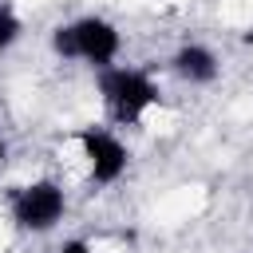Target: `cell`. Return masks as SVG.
I'll return each mask as SVG.
<instances>
[{
  "mask_svg": "<svg viewBox=\"0 0 253 253\" xmlns=\"http://www.w3.org/2000/svg\"><path fill=\"white\" fill-rule=\"evenodd\" d=\"M51 51L63 63H87L95 71L111 67L123 51V36L107 16H79L51 32Z\"/></svg>",
  "mask_w": 253,
  "mask_h": 253,
  "instance_id": "obj_1",
  "label": "cell"
},
{
  "mask_svg": "<svg viewBox=\"0 0 253 253\" xmlns=\"http://www.w3.org/2000/svg\"><path fill=\"white\" fill-rule=\"evenodd\" d=\"M95 83H99V99H103L107 115L119 126H138L146 119V111L162 103L158 83L142 67H119V63H111V67L99 71Z\"/></svg>",
  "mask_w": 253,
  "mask_h": 253,
  "instance_id": "obj_2",
  "label": "cell"
},
{
  "mask_svg": "<svg viewBox=\"0 0 253 253\" xmlns=\"http://www.w3.org/2000/svg\"><path fill=\"white\" fill-rule=\"evenodd\" d=\"M8 210H12L16 229H24V233H51L63 221V213H67V194H63V186L55 178H36V182L12 190Z\"/></svg>",
  "mask_w": 253,
  "mask_h": 253,
  "instance_id": "obj_3",
  "label": "cell"
},
{
  "mask_svg": "<svg viewBox=\"0 0 253 253\" xmlns=\"http://www.w3.org/2000/svg\"><path fill=\"white\" fill-rule=\"evenodd\" d=\"M75 142L83 150V162H87V174H91L95 186H115L126 174L130 150H126V142L111 126H95V123L91 126H79L75 130Z\"/></svg>",
  "mask_w": 253,
  "mask_h": 253,
  "instance_id": "obj_4",
  "label": "cell"
},
{
  "mask_svg": "<svg viewBox=\"0 0 253 253\" xmlns=\"http://www.w3.org/2000/svg\"><path fill=\"white\" fill-rule=\"evenodd\" d=\"M170 71H174L182 83H190V87H206V83L217 79L221 63H217L213 47H206V43H182V47L170 55Z\"/></svg>",
  "mask_w": 253,
  "mask_h": 253,
  "instance_id": "obj_5",
  "label": "cell"
},
{
  "mask_svg": "<svg viewBox=\"0 0 253 253\" xmlns=\"http://www.w3.org/2000/svg\"><path fill=\"white\" fill-rule=\"evenodd\" d=\"M20 36H24V20L16 16L12 4H0V51H8Z\"/></svg>",
  "mask_w": 253,
  "mask_h": 253,
  "instance_id": "obj_6",
  "label": "cell"
},
{
  "mask_svg": "<svg viewBox=\"0 0 253 253\" xmlns=\"http://www.w3.org/2000/svg\"><path fill=\"white\" fill-rule=\"evenodd\" d=\"M55 253H95V249H91V241H87V237H67Z\"/></svg>",
  "mask_w": 253,
  "mask_h": 253,
  "instance_id": "obj_7",
  "label": "cell"
},
{
  "mask_svg": "<svg viewBox=\"0 0 253 253\" xmlns=\"http://www.w3.org/2000/svg\"><path fill=\"white\" fill-rule=\"evenodd\" d=\"M4 158H8V138L0 134V166H4Z\"/></svg>",
  "mask_w": 253,
  "mask_h": 253,
  "instance_id": "obj_8",
  "label": "cell"
}]
</instances>
